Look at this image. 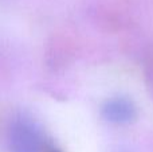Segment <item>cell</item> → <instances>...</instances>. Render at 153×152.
Wrapping results in <instances>:
<instances>
[{
    "instance_id": "cell-1",
    "label": "cell",
    "mask_w": 153,
    "mask_h": 152,
    "mask_svg": "<svg viewBox=\"0 0 153 152\" xmlns=\"http://www.w3.org/2000/svg\"><path fill=\"white\" fill-rule=\"evenodd\" d=\"M8 143L11 152H48L53 145L47 142L42 127L26 115L12 118L8 129Z\"/></svg>"
},
{
    "instance_id": "cell-2",
    "label": "cell",
    "mask_w": 153,
    "mask_h": 152,
    "mask_svg": "<svg viewBox=\"0 0 153 152\" xmlns=\"http://www.w3.org/2000/svg\"><path fill=\"white\" fill-rule=\"evenodd\" d=\"M103 120L116 125H126L136 120L137 108L132 100L126 97H113L102 105L101 109Z\"/></svg>"
},
{
    "instance_id": "cell-3",
    "label": "cell",
    "mask_w": 153,
    "mask_h": 152,
    "mask_svg": "<svg viewBox=\"0 0 153 152\" xmlns=\"http://www.w3.org/2000/svg\"><path fill=\"white\" fill-rule=\"evenodd\" d=\"M149 66H151V73H149V80H151V88L153 89V63H151L149 65Z\"/></svg>"
}]
</instances>
